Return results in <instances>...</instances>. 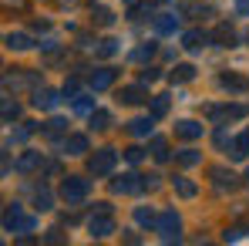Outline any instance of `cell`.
Listing matches in <instances>:
<instances>
[{
	"instance_id": "1",
	"label": "cell",
	"mask_w": 249,
	"mask_h": 246,
	"mask_svg": "<svg viewBox=\"0 0 249 246\" xmlns=\"http://www.w3.org/2000/svg\"><path fill=\"white\" fill-rule=\"evenodd\" d=\"M34 229H37V219L34 216H27L17 203H7V209H3V233L24 236V233H34Z\"/></svg>"
},
{
	"instance_id": "2",
	"label": "cell",
	"mask_w": 249,
	"mask_h": 246,
	"mask_svg": "<svg viewBox=\"0 0 249 246\" xmlns=\"http://www.w3.org/2000/svg\"><path fill=\"white\" fill-rule=\"evenodd\" d=\"M88 179H81V175H68L64 182H61V199L68 206H78V203H84L88 199Z\"/></svg>"
},
{
	"instance_id": "3",
	"label": "cell",
	"mask_w": 249,
	"mask_h": 246,
	"mask_svg": "<svg viewBox=\"0 0 249 246\" xmlns=\"http://www.w3.org/2000/svg\"><path fill=\"white\" fill-rule=\"evenodd\" d=\"M115 165H118V152H115V149H98V152L88 159V172H91V175H111Z\"/></svg>"
},
{
	"instance_id": "4",
	"label": "cell",
	"mask_w": 249,
	"mask_h": 246,
	"mask_svg": "<svg viewBox=\"0 0 249 246\" xmlns=\"http://www.w3.org/2000/svg\"><path fill=\"white\" fill-rule=\"evenodd\" d=\"M155 229L162 233L165 243H172V240L178 243V240H182V233H178V229H182V216H178L175 209H165V212L159 216V226H155Z\"/></svg>"
},
{
	"instance_id": "5",
	"label": "cell",
	"mask_w": 249,
	"mask_h": 246,
	"mask_svg": "<svg viewBox=\"0 0 249 246\" xmlns=\"http://www.w3.org/2000/svg\"><path fill=\"white\" fill-rule=\"evenodd\" d=\"M88 233L94 236V240H105V236H111V233H118V226H115V216L111 212H94L91 219H88Z\"/></svg>"
},
{
	"instance_id": "6",
	"label": "cell",
	"mask_w": 249,
	"mask_h": 246,
	"mask_svg": "<svg viewBox=\"0 0 249 246\" xmlns=\"http://www.w3.org/2000/svg\"><path fill=\"white\" fill-rule=\"evenodd\" d=\"M209 179H212V186H215L219 192H232V189L239 186V175H236L232 169H226V165H212V169H209Z\"/></svg>"
},
{
	"instance_id": "7",
	"label": "cell",
	"mask_w": 249,
	"mask_h": 246,
	"mask_svg": "<svg viewBox=\"0 0 249 246\" xmlns=\"http://www.w3.org/2000/svg\"><path fill=\"white\" fill-rule=\"evenodd\" d=\"M37 84V75L34 71H24V68H7V75H3V88L10 91H20V88H34Z\"/></svg>"
},
{
	"instance_id": "8",
	"label": "cell",
	"mask_w": 249,
	"mask_h": 246,
	"mask_svg": "<svg viewBox=\"0 0 249 246\" xmlns=\"http://www.w3.org/2000/svg\"><path fill=\"white\" fill-rule=\"evenodd\" d=\"M206 115L212 118L215 125H226V122H236V118H243L246 115V108L243 105H209Z\"/></svg>"
},
{
	"instance_id": "9",
	"label": "cell",
	"mask_w": 249,
	"mask_h": 246,
	"mask_svg": "<svg viewBox=\"0 0 249 246\" xmlns=\"http://www.w3.org/2000/svg\"><path fill=\"white\" fill-rule=\"evenodd\" d=\"M138 189H145V175H138V172H128V175L111 182V192H118V196H131Z\"/></svg>"
},
{
	"instance_id": "10",
	"label": "cell",
	"mask_w": 249,
	"mask_h": 246,
	"mask_svg": "<svg viewBox=\"0 0 249 246\" xmlns=\"http://www.w3.org/2000/svg\"><path fill=\"white\" fill-rule=\"evenodd\" d=\"M61 95H64V91H54V88H37V91H34V98H31V105H34V108H44V112H51V108H57Z\"/></svg>"
},
{
	"instance_id": "11",
	"label": "cell",
	"mask_w": 249,
	"mask_h": 246,
	"mask_svg": "<svg viewBox=\"0 0 249 246\" xmlns=\"http://www.w3.org/2000/svg\"><path fill=\"white\" fill-rule=\"evenodd\" d=\"M219 88L243 95V91H249V78H243V75H232V71H222V75H219Z\"/></svg>"
},
{
	"instance_id": "12",
	"label": "cell",
	"mask_w": 249,
	"mask_h": 246,
	"mask_svg": "<svg viewBox=\"0 0 249 246\" xmlns=\"http://www.w3.org/2000/svg\"><path fill=\"white\" fill-rule=\"evenodd\" d=\"M145 98H148V91H145V84H142V81H138V84H128V88L118 91V101H122V105H142Z\"/></svg>"
},
{
	"instance_id": "13",
	"label": "cell",
	"mask_w": 249,
	"mask_h": 246,
	"mask_svg": "<svg viewBox=\"0 0 249 246\" xmlns=\"http://www.w3.org/2000/svg\"><path fill=\"white\" fill-rule=\"evenodd\" d=\"M236 31H232V24H219L215 31H212V44L215 47H236Z\"/></svg>"
},
{
	"instance_id": "14",
	"label": "cell",
	"mask_w": 249,
	"mask_h": 246,
	"mask_svg": "<svg viewBox=\"0 0 249 246\" xmlns=\"http://www.w3.org/2000/svg\"><path fill=\"white\" fill-rule=\"evenodd\" d=\"M115 68H101V71H94L91 75V91H108L111 84H115Z\"/></svg>"
},
{
	"instance_id": "15",
	"label": "cell",
	"mask_w": 249,
	"mask_h": 246,
	"mask_svg": "<svg viewBox=\"0 0 249 246\" xmlns=\"http://www.w3.org/2000/svg\"><path fill=\"white\" fill-rule=\"evenodd\" d=\"M175 135H178V138H185V142L202 138V125L192 122V118H182V122H175Z\"/></svg>"
},
{
	"instance_id": "16",
	"label": "cell",
	"mask_w": 249,
	"mask_h": 246,
	"mask_svg": "<svg viewBox=\"0 0 249 246\" xmlns=\"http://www.w3.org/2000/svg\"><path fill=\"white\" fill-rule=\"evenodd\" d=\"M152 128H155V115H142V118L128 122V132H131L135 138H145V135H152Z\"/></svg>"
},
{
	"instance_id": "17",
	"label": "cell",
	"mask_w": 249,
	"mask_h": 246,
	"mask_svg": "<svg viewBox=\"0 0 249 246\" xmlns=\"http://www.w3.org/2000/svg\"><path fill=\"white\" fill-rule=\"evenodd\" d=\"M14 169H17V172H24V175H27V172H34V169H41V152L27 149V152L17 159V165H14Z\"/></svg>"
},
{
	"instance_id": "18",
	"label": "cell",
	"mask_w": 249,
	"mask_h": 246,
	"mask_svg": "<svg viewBox=\"0 0 249 246\" xmlns=\"http://www.w3.org/2000/svg\"><path fill=\"white\" fill-rule=\"evenodd\" d=\"M3 41H7L10 51H31V47H34V38H31V34H20V31H10Z\"/></svg>"
},
{
	"instance_id": "19",
	"label": "cell",
	"mask_w": 249,
	"mask_h": 246,
	"mask_svg": "<svg viewBox=\"0 0 249 246\" xmlns=\"http://www.w3.org/2000/svg\"><path fill=\"white\" fill-rule=\"evenodd\" d=\"M212 41V34H202V31H189V34H182V47H189V51H199V47H206Z\"/></svg>"
},
{
	"instance_id": "20",
	"label": "cell",
	"mask_w": 249,
	"mask_h": 246,
	"mask_svg": "<svg viewBox=\"0 0 249 246\" xmlns=\"http://www.w3.org/2000/svg\"><path fill=\"white\" fill-rule=\"evenodd\" d=\"M135 223H138V226L155 229V226H159V212H155V209H148V206H138V209H135Z\"/></svg>"
},
{
	"instance_id": "21",
	"label": "cell",
	"mask_w": 249,
	"mask_h": 246,
	"mask_svg": "<svg viewBox=\"0 0 249 246\" xmlns=\"http://www.w3.org/2000/svg\"><path fill=\"white\" fill-rule=\"evenodd\" d=\"M178 14L182 17H206V14H212L206 3H196V0H182L178 3Z\"/></svg>"
},
{
	"instance_id": "22",
	"label": "cell",
	"mask_w": 249,
	"mask_h": 246,
	"mask_svg": "<svg viewBox=\"0 0 249 246\" xmlns=\"http://www.w3.org/2000/svg\"><path fill=\"white\" fill-rule=\"evenodd\" d=\"M175 27H178L175 14H155V31L159 34H175Z\"/></svg>"
},
{
	"instance_id": "23",
	"label": "cell",
	"mask_w": 249,
	"mask_h": 246,
	"mask_svg": "<svg viewBox=\"0 0 249 246\" xmlns=\"http://www.w3.org/2000/svg\"><path fill=\"white\" fill-rule=\"evenodd\" d=\"M64 152H68V155H84V152H88V138H84V135H68V138H64Z\"/></svg>"
},
{
	"instance_id": "24",
	"label": "cell",
	"mask_w": 249,
	"mask_h": 246,
	"mask_svg": "<svg viewBox=\"0 0 249 246\" xmlns=\"http://www.w3.org/2000/svg\"><path fill=\"white\" fill-rule=\"evenodd\" d=\"M175 162L182 165V169H192V165L202 162V152H196V149H182V152H175Z\"/></svg>"
},
{
	"instance_id": "25",
	"label": "cell",
	"mask_w": 249,
	"mask_h": 246,
	"mask_svg": "<svg viewBox=\"0 0 249 246\" xmlns=\"http://www.w3.org/2000/svg\"><path fill=\"white\" fill-rule=\"evenodd\" d=\"M172 186H175V192H178L182 199H192V196L199 192V189H196V182H189L185 175H175V179H172Z\"/></svg>"
},
{
	"instance_id": "26",
	"label": "cell",
	"mask_w": 249,
	"mask_h": 246,
	"mask_svg": "<svg viewBox=\"0 0 249 246\" xmlns=\"http://www.w3.org/2000/svg\"><path fill=\"white\" fill-rule=\"evenodd\" d=\"M229 155L236 159V162H243L249 155V132L246 135H239V138H232V149H229Z\"/></svg>"
},
{
	"instance_id": "27",
	"label": "cell",
	"mask_w": 249,
	"mask_h": 246,
	"mask_svg": "<svg viewBox=\"0 0 249 246\" xmlns=\"http://www.w3.org/2000/svg\"><path fill=\"white\" fill-rule=\"evenodd\" d=\"M155 51H159V47L148 41V44H142V47H135V51H131V61H135V64H145V61H152V57H155Z\"/></svg>"
},
{
	"instance_id": "28",
	"label": "cell",
	"mask_w": 249,
	"mask_h": 246,
	"mask_svg": "<svg viewBox=\"0 0 249 246\" xmlns=\"http://www.w3.org/2000/svg\"><path fill=\"white\" fill-rule=\"evenodd\" d=\"M168 105H172V98H168V95H155V98H152V112H148V115L165 118V115H168Z\"/></svg>"
},
{
	"instance_id": "29",
	"label": "cell",
	"mask_w": 249,
	"mask_h": 246,
	"mask_svg": "<svg viewBox=\"0 0 249 246\" xmlns=\"http://www.w3.org/2000/svg\"><path fill=\"white\" fill-rule=\"evenodd\" d=\"M128 17H131V20H145V17H155V7H152V3H131V7H128Z\"/></svg>"
},
{
	"instance_id": "30",
	"label": "cell",
	"mask_w": 249,
	"mask_h": 246,
	"mask_svg": "<svg viewBox=\"0 0 249 246\" xmlns=\"http://www.w3.org/2000/svg\"><path fill=\"white\" fill-rule=\"evenodd\" d=\"M148 149H152L155 162H168V155H172V152H168V142H165V138H152V145H148Z\"/></svg>"
},
{
	"instance_id": "31",
	"label": "cell",
	"mask_w": 249,
	"mask_h": 246,
	"mask_svg": "<svg viewBox=\"0 0 249 246\" xmlns=\"http://www.w3.org/2000/svg\"><path fill=\"white\" fill-rule=\"evenodd\" d=\"M91 14H94V20H98L101 27H108V24H115V14H111L108 7H101V3H91Z\"/></svg>"
},
{
	"instance_id": "32",
	"label": "cell",
	"mask_w": 249,
	"mask_h": 246,
	"mask_svg": "<svg viewBox=\"0 0 249 246\" xmlns=\"http://www.w3.org/2000/svg\"><path fill=\"white\" fill-rule=\"evenodd\" d=\"M14 118H20V105H17V101H14L10 95H3V122L10 125Z\"/></svg>"
},
{
	"instance_id": "33",
	"label": "cell",
	"mask_w": 249,
	"mask_h": 246,
	"mask_svg": "<svg viewBox=\"0 0 249 246\" xmlns=\"http://www.w3.org/2000/svg\"><path fill=\"white\" fill-rule=\"evenodd\" d=\"M94 54H98V57H111V54H118V41H115V38H105V41H98Z\"/></svg>"
},
{
	"instance_id": "34",
	"label": "cell",
	"mask_w": 249,
	"mask_h": 246,
	"mask_svg": "<svg viewBox=\"0 0 249 246\" xmlns=\"http://www.w3.org/2000/svg\"><path fill=\"white\" fill-rule=\"evenodd\" d=\"M192 78H196V68H192V64H175L172 81H192Z\"/></svg>"
},
{
	"instance_id": "35",
	"label": "cell",
	"mask_w": 249,
	"mask_h": 246,
	"mask_svg": "<svg viewBox=\"0 0 249 246\" xmlns=\"http://www.w3.org/2000/svg\"><path fill=\"white\" fill-rule=\"evenodd\" d=\"M108 125H111V115L108 112H91V128L94 132H105Z\"/></svg>"
},
{
	"instance_id": "36",
	"label": "cell",
	"mask_w": 249,
	"mask_h": 246,
	"mask_svg": "<svg viewBox=\"0 0 249 246\" xmlns=\"http://www.w3.org/2000/svg\"><path fill=\"white\" fill-rule=\"evenodd\" d=\"M34 203H37V209H41V212H47V209H51V189H37V196H34Z\"/></svg>"
},
{
	"instance_id": "37",
	"label": "cell",
	"mask_w": 249,
	"mask_h": 246,
	"mask_svg": "<svg viewBox=\"0 0 249 246\" xmlns=\"http://www.w3.org/2000/svg\"><path fill=\"white\" fill-rule=\"evenodd\" d=\"M44 132H47V135H61V132H68V122H64V118H51V122L44 125Z\"/></svg>"
},
{
	"instance_id": "38",
	"label": "cell",
	"mask_w": 249,
	"mask_h": 246,
	"mask_svg": "<svg viewBox=\"0 0 249 246\" xmlns=\"http://www.w3.org/2000/svg\"><path fill=\"white\" fill-rule=\"evenodd\" d=\"M78 88H81V84H78V78H68L61 91H64V98H78Z\"/></svg>"
},
{
	"instance_id": "39",
	"label": "cell",
	"mask_w": 249,
	"mask_h": 246,
	"mask_svg": "<svg viewBox=\"0 0 249 246\" xmlns=\"http://www.w3.org/2000/svg\"><path fill=\"white\" fill-rule=\"evenodd\" d=\"M159 78H162L159 68H145V71H142V84H152V81H159Z\"/></svg>"
},
{
	"instance_id": "40",
	"label": "cell",
	"mask_w": 249,
	"mask_h": 246,
	"mask_svg": "<svg viewBox=\"0 0 249 246\" xmlns=\"http://www.w3.org/2000/svg\"><path fill=\"white\" fill-rule=\"evenodd\" d=\"M215 145H219V149H226V145L232 149V135H226V128H219V132H215Z\"/></svg>"
},
{
	"instance_id": "41",
	"label": "cell",
	"mask_w": 249,
	"mask_h": 246,
	"mask_svg": "<svg viewBox=\"0 0 249 246\" xmlns=\"http://www.w3.org/2000/svg\"><path fill=\"white\" fill-rule=\"evenodd\" d=\"M159 186H162V175H159V172H152V175H145V189H148V192H155Z\"/></svg>"
},
{
	"instance_id": "42",
	"label": "cell",
	"mask_w": 249,
	"mask_h": 246,
	"mask_svg": "<svg viewBox=\"0 0 249 246\" xmlns=\"http://www.w3.org/2000/svg\"><path fill=\"white\" fill-rule=\"evenodd\" d=\"M142 155H145V152H142L138 145H131V149H124V159H128L131 165H135V162H142Z\"/></svg>"
},
{
	"instance_id": "43",
	"label": "cell",
	"mask_w": 249,
	"mask_h": 246,
	"mask_svg": "<svg viewBox=\"0 0 249 246\" xmlns=\"http://www.w3.org/2000/svg\"><path fill=\"white\" fill-rule=\"evenodd\" d=\"M74 108H78V112H91V98H88V95H78V98H74Z\"/></svg>"
},
{
	"instance_id": "44",
	"label": "cell",
	"mask_w": 249,
	"mask_h": 246,
	"mask_svg": "<svg viewBox=\"0 0 249 246\" xmlns=\"http://www.w3.org/2000/svg\"><path fill=\"white\" fill-rule=\"evenodd\" d=\"M61 240H64V236H61V229H51V233L44 236V243H61Z\"/></svg>"
},
{
	"instance_id": "45",
	"label": "cell",
	"mask_w": 249,
	"mask_h": 246,
	"mask_svg": "<svg viewBox=\"0 0 249 246\" xmlns=\"http://www.w3.org/2000/svg\"><path fill=\"white\" fill-rule=\"evenodd\" d=\"M122 240H128V243H142V236L131 233V229H122Z\"/></svg>"
},
{
	"instance_id": "46",
	"label": "cell",
	"mask_w": 249,
	"mask_h": 246,
	"mask_svg": "<svg viewBox=\"0 0 249 246\" xmlns=\"http://www.w3.org/2000/svg\"><path fill=\"white\" fill-rule=\"evenodd\" d=\"M236 10H239V14H246V17H249V0H236Z\"/></svg>"
},
{
	"instance_id": "47",
	"label": "cell",
	"mask_w": 249,
	"mask_h": 246,
	"mask_svg": "<svg viewBox=\"0 0 249 246\" xmlns=\"http://www.w3.org/2000/svg\"><path fill=\"white\" fill-rule=\"evenodd\" d=\"M243 182H246V186H249V169H246V175H243Z\"/></svg>"
},
{
	"instance_id": "48",
	"label": "cell",
	"mask_w": 249,
	"mask_h": 246,
	"mask_svg": "<svg viewBox=\"0 0 249 246\" xmlns=\"http://www.w3.org/2000/svg\"><path fill=\"white\" fill-rule=\"evenodd\" d=\"M246 44H249V31H246Z\"/></svg>"
}]
</instances>
